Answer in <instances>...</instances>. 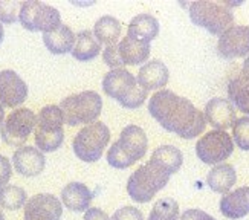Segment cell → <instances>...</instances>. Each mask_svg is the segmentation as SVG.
I'll use <instances>...</instances> for the list:
<instances>
[{
  "mask_svg": "<svg viewBox=\"0 0 249 220\" xmlns=\"http://www.w3.org/2000/svg\"><path fill=\"white\" fill-rule=\"evenodd\" d=\"M148 112L162 128L182 139H193L203 133L207 127L205 113L187 98L171 91H159L150 98Z\"/></svg>",
  "mask_w": 249,
  "mask_h": 220,
  "instance_id": "1",
  "label": "cell"
},
{
  "mask_svg": "<svg viewBox=\"0 0 249 220\" xmlns=\"http://www.w3.org/2000/svg\"><path fill=\"white\" fill-rule=\"evenodd\" d=\"M103 91L125 109H138L147 100V92L127 69H112L103 78Z\"/></svg>",
  "mask_w": 249,
  "mask_h": 220,
  "instance_id": "2",
  "label": "cell"
},
{
  "mask_svg": "<svg viewBox=\"0 0 249 220\" xmlns=\"http://www.w3.org/2000/svg\"><path fill=\"white\" fill-rule=\"evenodd\" d=\"M170 181V174L156 164L148 161L130 176L127 182V193L138 203L150 202L156 193L165 188Z\"/></svg>",
  "mask_w": 249,
  "mask_h": 220,
  "instance_id": "3",
  "label": "cell"
},
{
  "mask_svg": "<svg viewBox=\"0 0 249 220\" xmlns=\"http://www.w3.org/2000/svg\"><path fill=\"white\" fill-rule=\"evenodd\" d=\"M60 109L64 116V123L71 127L78 124H93L101 115L103 98L93 91H84L75 93L60 103Z\"/></svg>",
  "mask_w": 249,
  "mask_h": 220,
  "instance_id": "4",
  "label": "cell"
},
{
  "mask_svg": "<svg viewBox=\"0 0 249 220\" xmlns=\"http://www.w3.org/2000/svg\"><path fill=\"white\" fill-rule=\"evenodd\" d=\"M190 18L196 26L207 29L214 36H222L234 25L232 11L223 2H193L190 5Z\"/></svg>",
  "mask_w": 249,
  "mask_h": 220,
  "instance_id": "5",
  "label": "cell"
},
{
  "mask_svg": "<svg viewBox=\"0 0 249 220\" xmlns=\"http://www.w3.org/2000/svg\"><path fill=\"white\" fill-rule=\"evenodd\" d=\"M64 116L60 106H46L40 110L36 127V146L43 153H52L64 141Z\"/></svg>",
  "mask_w": 249,
  "mask_h": 220,
  "instance_id": "6",
  "label": "cell"
},
{
  "mask_svg": "<svg viewBox=\"0 0 249 220\" xmlns=\"http://www.w3.org/2000/svg\"><path fill=\"white\" fill-rule=\"evenodd\" d=\"M110 141V130L104 123H93L83 127L73 138V153L83 162H96Z\"/></svg>",
  "mask_w": 249,
  "mask_h": 220,
  "instance_id": "7",
  "label": "cell"
},
{
  "mask_svg": "<svg viewBox=\"0 0 249 220\" xmlns=\"http://www.w3.org/2000/svg\"><path fill=\"white\" fill-rule=\"evenodd\" d=\"M18 21L25 29L31 32H51L61 25V16L57 8L48 3L29 0L23 2L18 14Z\"/></svg>",
  "mask_w": 249,
  "mask_h": 220,
  "instance_id": "8",
  "label": "cell"
},
{
  "mask_svg": "<svg viewBox=\"0 0 249 220\" xmlns=\"http://www.w3.org/2000/svg\"><path fill=\"white\" fill-rule=\"evenodd\" d=\"M37 127V116L32 110L21 107L11 112L6 118L3 126L0 127V135L5 144L9 147H23L29 135Z\"/></svg>",
  "mask_w": 249,
  "mask_h": 220,
  "instance_id": "9",
  "label": "cell"
},
{
  "mask_svg": "<svg viewBox=\"0 0 249 220\" xmlns=\"http://www.w3.org/2000/svg\"><path fill=\"white\" fill-rule=\"evenodd\" d=\"M234 151L232 138L222 130H213L203 135L196 144L197 158L208 165H217L228 159Z\"/></svg>",
  "mask_w": 249,
  "mask_h": 220,
  "instance_id": "10",
  "label": "cell"
},
{
  "mask_svg": "<svg viewBox=\"0 0 249 220\" xmlns=\"http://www.w3.org/2000/svg\"><path fill=\"white\" fill-rule=\"evenodd\" d=\"M217 52L223 58H240L249 55V26H232L219 37Z\"/></svg>",
  "mask_w": 249,
  "mask_h": 220,
  "instance_id": "11",
  "label": "cell"
},
{
  "mask_svg": "<svg viewBox=\"0 0 249 220\" xmlns=\"http://www.w3.org/2000/svg\"><path fill=\"white\" fill-rule=\"evenodd\" d=\"M28 98V86L14 71L0 72V104L3 107H18Z\"/></svg>",
  "mask_w": 249,
  "mask_h": 220,
  "instance_id": "12",
  "label": "cell"
},
{
  "mask_svg": "<svg viewBox=\"0 0 249 220\" xmlns=\"http://www.w3.org/2000/svg\"><path fill=\"white\" fill-rule=\"evenodd\" d=\"M61 202L52 194H37L25 205V220H60Z\"/></svg>",
  "mask_w": 249,
  "mask_h": 220,
  "instance_id": "13",
  "label": "cell"
},
{
  "mask_svg": "<svg viewBox=\"0 0 249 220\" xmlns=\"http://www.w3.org/2000/svg\"><path fill=\"white\" fill-rule=\"evenodd\" d=\"M205 119L215 130L225 131L234 126L237 121L235 107L230 100L225 98H213L205 106Z\"/></svg>",
  "mask_w": 249,
  "mask_h": 220,
  "instance_id": "14",
  "label": "cell"
},
{
  "mask_svg": "<svg viewBox=\"0 0 249 220\" xmlns=\"http://www.w3.org/2000/svg\"><path fill=\"white\" fill-rule=\"evenodd\" d=\"M116 142L120 144L121 150L124 151V155L133 164L145 156L147 147H148V139H147L145 131L133 124H130L123 128L120 139Z\"/></svg>",
  "mask_w": 249,
  "mask_h": 220,
  "instance_id": "15",
  "label": "cell"
},
{
  "mask_svg": "<svg viewBox=\"0 0 249 220\" xmlns=\"http://www.w3.org/2000/svg\"><path fill=\"white\" fill-rule=\"evenodd\" d=\"M14 168L18 174L26 176V178H36L46 165V158L37 147H20L13 155Z\"/></svg>",
  "mask_w": 249,
  "mask_h": 220,
  "instance_id": "16",
  "label": "cell"
},
{
  "mask_svg": "<svg viewBox=\"0 0 249 220\" xmlns=\"http://www.w3.org/2000/svg\"><path fill=\"white\" fill-rule=\"evenodd\" d=\"M168 80H170V72L167 69V66L160 60H153V61L145 63L142 68L139 69L138 76H136L138 84L142 87L145 92L162 89L164 86H167Z\"/></svg>",
  "mask_w": 249,
  "mask_h": 220,
  "instance_id": "17",
  "label": "cell"
},
{
  "mask_svg": "<svg viewBox=\"0 0 249 220\" xmlns=\"http://www.w3.org/2000/svg\"><path fill=\"white\" fill-rule=\"evenodd\" d=\"M92 199L93 193L81 182H71L61 190V201L64 206L75 213L88 211Z\"/></svg>",
  "mask_w": 249,
  "mask_h": 220,
  "instance_id": "18",
  "label": "cell"
},
{
  "mask_svg": "<svg viewBox=\"0 0 249 220\" xmlns=\"http://www.w3.org/2000/svg\"><path fill=\"white\" fill-rule=\"evenodd\" d=\"M220 213L232 220L249 214V186H242L228 193L220 201Z\"/></svg>",
  "mask_w": 249,
  "mask_h": 220,
  "instance_id": "19",
  "label": "cell"
},
{
  "mask_svg": "<svg viewBox=\"0 0 249 220\" xmlns=\"http://www.w3.org/2000/svg\"><path fill=\"white\" fill-rule=\"evenodd\" d=\"M75 40L77 36L68 25H60L57 29L43 34V43H45L46 49L53 55H63L72 52L75 46Z\"/></svg>",
  "mask_w": 249,
  "mask_h": 220,
  "instance_id": "20",
  "label": "cell"
},
{
  "mask_svg": "<svg viewBox=\"0 0 249 220\" xmlns=\"http://www.w3.org/2000/svg\"><path fill=\"white\" fill-rule=\"evenodd\" d=\"M118 48H120V55L124 66L141 64L150 57V43L136 40L128 36L121 40Z\"/></svg>",
  "mask_w": 249,
  "mask_h": 220,
  "instance_id": "21",
  "label": "cell"
},
{
  "mask_svg": "<svg viewBox=\"0 0 249 220\" xmlns=\"http://www.w3.org/2000/svg\"><path fill=\"white\" fill-rule=\"evenodd\" d=\"M159 34V21L151 14H139L132 18L128 25V37L150 43Z\"/></svg>",
  "mask_w": 249,
  "mask_h": 220,
  "instance_id": "22",
  "label": "cell"
},
{
  "mask_svg": "<svg viewBox=\"0 0 249 220\" xmlns=\"http://www.w3.org/2000/svg\"><path fill=\"white\" fill-rule=\"evenodd\" d=\"M235 181H237V174L231 164L215 165L207 176L208 186L213 191L220 194H228V191L234 186Z\"/></svg>",
  "mask_w": 249,
  "mask_h": 220,
  "instance_id": "23",
  "label": "cell"
},
{
  "mask_svg": "<svg viewBox=\"0 0 249 220\" xmlns=\"http://www.w3.org/2000/svg\"><path fill=\"white\" fill-rule=\"evenodd\" d=\"M121 23L120 20L112 17V16H103L96 20L93 26V36L100 45L112 46L116 45L118 38L121 37Z\"/></svg>",
  "mask_w": 249,
  "mask_h": 220,
  "instance_id": "24",
  "label": "cell"
},
{
  "mask_svg": "<svg viewBox=\"0 0 249 220\" xmlns=\"http://www.w3.org/2000/svg\"><path fill=\"white\" fill-rule=\"evenodd\" d=\"M150 161L156 164L164 171H167L170 176L179 171V168L183 164V155L182 151L173 146H162L156 148L151 155Z\"/></svg>",
  "mask_w": 249,
  "mask_h": 220,
  "instance_id": "25",
  "label": "cell"
},
{
  "mask_svg": "<svg viewBox=\"0 0 249 220\" xmlns=\"http://www.w3.org/2000/svg\"><path fill=\"white\" fill-rule=\"evenodd\" d=\"M101 52V45L96 41L93 32L89 29H84L78 32L77 40H75V46L72 49L73 58L78 61H90L95 57H98Z\"/></svg>",
  "mask_w": 249,
  "mask_h": 220,
  "instance_id": "26",
  "label": "cell"
},
{
  "mask_svg": "<svg viewBox=\"0 0 249 220\" xmlns=\"http://www.w3.org/2000/svg\"><path fill=\"white\" fill-rule=\"evenodd\" d=\"M228 96L230 101L240 110L249 115V81L243 76H237L228 84Z\"/></svg>",
  "mask_w": 249,
  "mask_h": 220,
  "instance_id": "27",
  "label": "cell"
},
{
  "mask_svg": "<svg viewBox=\"0 0 249 220\" xmlns=\"http://www.w3.org/2000/svg\"><path fill=\"white\" fill-rule=\"evenodd\" d=\"M26 191L17 185H6L0 190V206L9 211L20 210L26 205Z\"/></svg>",
  "mask_w": 249,
  "mask_h": 220,
  "instance_id": "28",
  "label": "cell"
},
{
  "mask_svg": "<svg viewBox=\"0 0 249 220\" xmlns=\"http://www.w3.org/2000/svg\"><path fill=\"white\" fill-rule=\"evenodd\" d=\"M148 220H179L178 202L171 197H162L150 211Z\"/></svg>",
  "mask_w": 249,
  "mask_h": 220,
  "instance_id": "29",
  "label": "cell"
},
{
  "mask_svg": "<svg viewBox=\"0 0 249 220\" xmlns=\"http://www.w3.org/2000/svg\"><path fill=\"white\" fill-rule=\"evenodd\" d=\"M232 136L237 146L245 151H249V116L235 121L232 126Z\"/></svg>",
  "mask_w": 249,
  "mask_h": 220,
  "instance_id": "30",
  "label": "cell"
},
{
  "mask_svg": "<svg viewBox=\"0 0 249 220\" xmlns=\"http://www.w3.org/2000/svg\"><path fill=\"white\" fill-rule=\"evenodd\" d=\"M21 5H23V2H6V0H2L0 2V23H16L18 20Z\"/></svg>",
  "mask_w": 249,
  "mask_h": 220,
  "instance_id": "31",
  "label": "cell"
},
{
  "mask_svg": "<svg viewBox=\"0 0 249 220\" xmlns=\"http://www.w3.org/2000/svg\"><path fill=\"white\" fill-rule=\"evenodd\" d=\"M107 162H109L110 167L118 168V170H124L133 165V162L124 155V151L121 150L118 142H113V146L107 151Z\"/></svg>",
  "mask_w": 249,
  "mask_h": 220,
  "instance_id": "32",
  "label": "cell"
},
{
  "mask_svg": "<svg viewBox=\"0 0 249 220\" xmlns=\"http://www.w3.org/2000/svg\"><path fill=\"white\" fill-rule=\"evenodd\" d=\"M103 60L104 63L109 66L110 69H123V60H121V55H120V48L118 45H112V46H107L103 52Z\"/></svg>",
  "mask_w": 249,
  "mask_h": 220,
  "instance_id": "33",
  "label": "cell"
},
{
  "mask_svg": "<svg viewBox=\"0 0 249 220\" xmlns=\"http://www.w3.org/2000/svg\"><path fill=\"white\" fill-rule=\"evenodd\" d=\"M112 220H144V214L135 206H123L115 211Z\"/></svg>",
  "mask_w": 249,
  "mask_h": 220,
  "instance_id": "34",
  "label": "cell"
},
{
  "mask_svg": "<svg viewBox=\"0 0 249 220\" xmlns=\"http://www.w3.org/2000/svg\"><path fill=\"white\" fill-rule=\"evenodd\" d=\"M11 174H13V168H11L8 158L0 155V190L6 186V183L11 179Z\"/></svg>",
  "mask_w": 249,
  "mask_h": 220,
  "instance_id": "35",
  "label": "cell"
},
{
  "mask_svg": "<svg viewBox=\"0 0 249 220\" xmlns=\"http://www.w3.org/2000/svg\"><path fill=\"white\" fill-rule=\"evenodd\" d=\"M179 220H215V219L202 210H187L180 216Z\"/></svg>",
  "mask_w": 249,
  "mask_h": 220,
  "instance_id": "36",
  "label": "cell"
},
{
  "mask_svg": "<svg viewBox=\"0 0 249 220\" xmlns=\"http://www.w3.org/2000/svg\"><path fill=\"white\" fill-rule=\"evenodd\" d=\"M83 220H112V219L103 210H100V208H89V210L86 211Z\"/></svg>",
  "mask_w": 249,
  "mask_h": 220,
  "instance_id": "37",
  "label": "cell"
},
{
  "mask_svg": "<svg viewBox=\"0 0 249 220\" xmlns=\"http://www.w3.org/2000/svg\"><path fill=\"white\" fill-rule=\"evenodd\" d=\"M242 75L243 78L249 81V57L243 61V66H242Z\"/></svg>",
  "mask_w": 249,
  "mask_h": 220,
  "instance_id": "38",
  "label": "cell"
},
{
  "mask_svg": "<svg viewBox=\"0 0 249 220\" xmlns=\"http://www.w3.org/2000/svg\"><path fill=\"white\" fill-rule=\"evenodd\" d=\"M3 123H5V110H3V106L0 104V127L3 126Z\"/></svg>",
  "mask_w": 249,
  "mask_h": 220,
  "instance_id": "39",
  "label": "cell"
},
{
  "mask_svg": "<svg viewBox=\"0 0 249 220\" xmlns=\"http://www.w3.org/2000/svg\"><path fill=\"white\" fill-rule=\"evenodd\" d=\"M3 37H5V31H3V25L0 23V43L3 41Z\"/></svg>",
  "mask_w": 249,
  "mask_h": 220,
  "instance_id": "40",
  "label": "cell"
},
{
  "mask_svg": "<svg viewBox=\"0 0 249 220\" xmlns=\"http://www.w3.org/2000/svg\"><path fill=\"white\" fill-rule=\"evenodd\" d=\"M0 220H5V214H3L2 210H0Z\"/></svg>",
  "mask_w": 249,
  "mask_h": 220,
  "instance_id": "41",
  "label": "cell"
}]
</instances>
